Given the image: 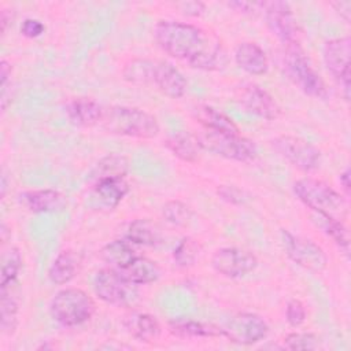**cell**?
Segmentation results:
<instances>
[{
	"instance_id": "cell-1",
	"label": "cell",
	"mask_w": 351,
	"mask_h": 351,
	"mask_svg": "<svg viewBox=\"0 0 351 351\" xmlns=\"http://www.w3.org/2000/svg\"><path fill=\"white\" fill-rule=\"evenodd\" d=\"M158 47L169 56L188 63L192 69L215 71L226 64L221 40L200 26L180 21H159L154 27Z\"/></svg>"
},
{
	"instance_id": "cell-2",
	"label": "cell",
	"mask_w": 351,
	"mask_h": 351,
	"mask_svg": "<svg viewBox=\"0 0 351 351\" xmlns=\"http://www.w3.org/2000/svg\"><path fill=\"white\" fill-rule=\"evenodd\" d=\"M100 126L111 134L149 140L159 134L156 118L137 107L111 106L104 108Z\"/></svg>"
},
{
	"instance_id": "cell-3",
	"label": "cell",
	"mask_w": 351,
	"mask_h": 351,
	"mask_svg": "<svg viewBox=\"0 0 351 351\" xmlns=\"http://www.w3.org/2000/svg\"><path fill=\"white\" fill-rule=\"evenodd\" d=\"M282 62L287 75L303 93L319 100L328 99L329 92L324 80L314 70L298 41L285 45Z\"/></svg>"
},
{
	"instance_id": "cell-4",
	"label": "cell",
	"mask_w": 351,
	"mask_h": 351,
	"mask_svg": "<svg viewBox=\"0 0 351 351\" xmlns=\"http://www.w3.org/2000/svg\"><path fill=\"white\" fill-rule=\"evenodd\" d=\"M96 304L89 293L80 288H64L55 293L49 314L59 325L74 328L85 324L95 314Z\"/></svg>"
},
{
	"instance_id": "cell-5",
	"label": "cell",
	"mask_w": 351,
	"mask_h": 351,
	"mask_svg": "<svg viewBox=\"0 0 351 351\" xmlns=\"http://www.w3.org/2000/svg\"><path fill=\"white\" fill-rule=\"evenodd\" d=\"M295 196L313 213L337 217L346 208V199L322 180L304 177L293 182Z\"/></svg>"
},
{
	"instance_id": "cell-6",
	"label": "cell",
	"mask_w": 351,
	"mask_h": 351,
	"mask_svg": "<svg viewBox=\"0 0 351 351\" xmlns=\"http://www.w3.org/2000/svg\"><path fill=\"white\" fill-rule=\"evenodd\" d=\"M195 136L202 149H206L217 156L229 160L247 163L255 160L258 155V149L254 141L241 136L240 133H226L202 129Z\"/></svg>"
},
{
	"instance_id": "cell-7",
	"label": "cell",
	"mask_w": 351,
	"mask_h": 351,
	"mask_svg": "<svg viewBox=\"0 0 351 351\" xmlns=\"http://www.w3.org/2000/svg\"><path fill=\"white\" fill-rule=\"evenodd\" d=\"M96 296L107 304L126 307L138 299L137 285L126 280L117 269H101L93 278Z\"/></svg>"
},
{
	"instance_id": "cell-8",
	"label": "cell",
	"mask_w": 351,
	"mask_h": 351,
	"mask_svg": "<svg viewBox=\"0 0 351 351\" xmlns=\"http://www.w3.org/2000/svg\"><path fill=\"white\" fill-rule=\"evenodd\" d=\"M271 147L293 167L310 173L319 167L321 152L310 141L291 134H281L271 140Z\"/></svg>"
},
{
	"instance_id": "cell-9",
	"label": "cell",
	"mask_w": 351,
	"mask_h": 351,
	"mask_svg": "<svg viewBox=\"0 0 351 351\" xmlns=\"http://www.w3.org/2000/svg\"><path fill=\"white\" fill-rule=\"evenodd\" d=\"M281 244L285 255L306 270L319 273L328 266V256L322 247L310 239L295 236L289 230L281 229Z\"/></svg>"
},
{
	"instance_id": "cell-10",
	"label": "cell",
	"mask_w": 351,
	"mask_h": 351,
	"mask_svg": "<svg viewBox=\"0 0 351 351\" xmlns=\"http://www.w3.org/2000/svg\"><path fill=\"white\" fill-rule=\"evenodd\" d=\"M221 330L222 336L229 341L240 346H251L266 339L269 325L255 313H237L226 319Z\"/></svg>"
},
{
	"instance_id": "cell-11",
	"label": "cell",
	"mask_w": 351,
	"mask_h": 351,
	"mask_svg": "<svg viewBox=\"0 0 351 351\" xmlns=\"http://www.w3.org/2000/svg\"><path fill=\"white\" fill-rule=\"evenodd\" d=\"M324 63L332 77L343 88L344 99H350V56H351V40L348 36L336 37L325 41L324 44Z\"/></svg>"
},
{
	"instance_id": "cell-12",
	"label": "cell",
	"mask_w": 351,
	"mask_h": 351,
	"mask_svg": "<svg viewBox=\"0 0 351 351\" xmlns=\"http://www.w3.org/2000/svg\"><path fill=\"white\" fill-rule=\"evenodd\" d=\"M213 269L228 278H240L252 273L258 266L256 256L243 248L223 247L217 250L211 258Z\"/></svg>"
},
{
	"instance_id": "cell-13",
	"label": "cell",
	"mask_w": 351,
	"mask_h": 351,
	"mask_svg": "<svg viewBox=\"0 0 351 351\" xmlns=\"http://www.w3.org/2000/svg\"><path fill=\"white\" fill-rule=\"evenodd\" d=\"M263 16L269 30L284 45L298 41V22L296 18L285 1H265Z\"/></svg>"
},
{
	"instance_id": "cell-14",
	"label": "cell",
	"mask_w": 351,
	"mask_h": 351,
	"mask_svg": "<svg viewBox=\"0 0 351 351\" xmlns=\"http://www.w3.org/2000/svg\"><path fill=\"white\" fill-rule=\"evenodd\" d=\"M237 100L241 107L262 119L273 121L281 115V108L273 96L256 84H245L240 86Z\"/></svg>"
},
{
	"instance_id": "cell-15",
	"label": "cell",
	"mask_w": 351,
	"mask_h": 351,
	"mask_svg": "<svg viewBox=\"0 0 351 351\" xmlns=\"http://www.w3.org/2000/svg\"><path fill=\"white\" fill-rule=\"evenodd\" d=\"M152 85L170 99H181L188 88L184 74L167 60H155Z\"/></svg>"
},
{
	"instance_id": "cell-16",
	"label": "cell",
	"mask_w": 351,
	"mask_h": 351,
	"mask_svg": "<svg viewBox=\"0 0 351 351\" xmlns=\"http://www.w3.org/2000/svg\"><path fill=\"white\" fill-rule=\"evenodd\" d=\"M69 121L80 128H92L100 125L104 107L90 97H74L64 106Z\"/></svg>"
},
{
	"instance_id": "cell-17",
	"label": "cell",
	"mask_w": 351,
	"mask_h": 351,
	"mask_svg": "<svg viewBox=\"0 0 351 351\" xmlns=\"http://www.w3.org/2000/svg\"><path fill=\"white\" fill-rule=\"evenodd\" d=\"M18 202L32 213H55L63 210L66 197L56 189H33L18 195Z\"/></svg>"
},
{
	"instance_id": "cell-18",
	"label": "cell",
	"mask_w": 351,
	"mask_h": 351,
	"mask_svg": "<svg viewBox=\"0 0 351 351\" xmlns=\"http://www.w3.org/2000/svg\"><path fill=\"white\" fill-rule=\"evenodd\" d=\"M233 58L236 64L251 75H263L269 71V59L256 43H239L234 48Z\"/></svg>"
},
{
	"instance_id": "cell-19",
	"label": "cell",
	"mask_w": 351,
	"mask_h": 351,
	"mask_svg": "<svg viewBox=\"0 0 351 351\" xmlns=\"http://www.w3.org/2000/svg\"><path fill=\"white\" fill-rule=\"evenodd\" d=\"M125 330L137 341L154 343L160 337L162 328L155 315L148 313H130L123 319Z\"/></svg>"
},
{
	"instance_id": "cell-20",
	"label": "cell",
	"mask_w": 351,
	"mask_h": 351,
	"mask_svg": "<svg viewBox=\"0 0 351 351\" xmlns=\"http://www.w3.org/2000/svg\"><path fill=\"white\" fill-rule=\"evenodd\" d=\"M0 326L4 335H14L18 328L19 289L18 282L12 281L0 285Z\"/></svg>"
},
{
	"instance_id": "cell-21",
	"label": "cell",
	"mask_w": 351,
	"mask_h": 351,
	"mask_svg": "<svg viewBox=\"0 0 351 351\" xmlns=\"http://www.w3.org/2000/svg\"><path fill=\"white\" fill-rule=\"evenodd\" d=\"M129 192L125 177H108L95 181L92 196L106 208H115Z\"/></svg>"
},
{
	"instance_id": "cell-22",
	"label": "cell",
	"mask_w": 351,
	"mask_h": 351,
	"mask_svg": "<svg viewBox=\"0 0 351 351\" xmlns=\"http://www.w3.org/2000/svg\"><path fill=\"white\" fill-rule=\"evenodd\" d=\"M192 117L202 126V129L226 133H240L239 126L226 114L213 106L196 104L192 108Z\"/></svg>"
},
{
	"instance_id": "cell-23",
	"label": "cell",
	"mask_w": 351,
	"mask_h": 351,
	"mask_svg": "<svg viewBox=\"0 0 351 351\" xmlns=\"http://www.w3.org/2000/svg\"><path fill=\"white\" fill-rule=\"evenodd\" d=\"M126 280L136 285H147L159 280L160 267L158 263L145 256H136L128 266L117 269Z\"/></svg>"
},
{
	"instance_id": "cell-24",
	"label": "cell",
	"mask_w": 351,
	"mask_h": 351,
	"mask_svg": "<svg viewBox=\"0 0 351 351\" xmlns=\"http://www.w3.org/2000/svg\"><path fill=\"white\" fill-rule=\"evenodd\" d=\"M80 255L73 250L60 251L48 269V278L52 284L63 285L70 282L80 267Z\"/></svg>"
},
{
	"instance_id": "cell-25",
	"label": "cell",
	"mask_w": 351,
	"mask_h": 351,
	"mask_svg": "<svg viewBox=\"0 0 351 351\" xmlns=\"http://www.w3.org/2000/svg\"><path fill=\"white\" fill-rule=\"evenodd\" d=\"M169 332L178 339H206L222 336L221 326L193 319H173L169 322Z\"/></svg>"
},
{
	"instance_id": "cell-26",
	"label": "cell",
	"mask_w": 351,
	"mask_h": 351,
	"mask_svg": "<svg viewBox=\"0 0 351 351\" xmlns=\"http://www.w3.org/2000/svg\"><path fill=\"white\" fill-rule=\"evenodd\" d=\"M166 147L176 158L188 163L196 162L202 149L196 136L188 132H176L169 136L166 140Z\"/></svg>"
},
{
	"instance_id": "cell-27",
	"label": "cell",
	"mask_w": 351,
	"mask_h": 351,
	"mask_svg": "<svg viewBox=\"0 0 351 351\" xmlns=\"http://www.w3.org/2000/svg\"><path fill=\"white\" fill-rule=\"evenodd\" d=\"M100 255L106 263L110 265L112 269H122L128 266L137 255L136 251L132 247V243L129 240H112L107 243L101 251Z\"/></svg>"
},
{
	"instance_id": "cell-28",
	"label": "cell",
	"mask_w": 351,
	"mask_h": 351,
	"mask_svg": "<svg viewBox=\"0 0 351 351\" xmlns=\"http://www.w3.org/2000/svg\"><path fill=\"white\" fill-rule=\"evenodd\" d=\"M313 221L348 256V254H350V236H348V230L344 226V223L340 219H337L336 217L315 214V213L313 215Z\"/></svg>"
},
{
	"instance_id": "cell-29",
	"label": "cell",
	"mask_w": 351,
	"mask_h": 351,
	"mask_svg": "<svg viewBox=\"0 0 351 351\" xmlns=\"http://www.w3.org/2000/svg\"><path fill=\"white\" fill-rule=\"evenodd\" d=\"M126 239L132 244L152 247L160 240V233L155 223L145 218H137L132 221L126 230Z\"/></svg>"
},
{
	"instance_id": "cell-30",
	"label": "cell",
	"mask_w": 351,
	"mask_h": 351,
	"mask_svg": "<svg viewBox=\"0 0 351 351\" xmlns=\"http://www.w3.org/2000/svg\"><path fill=\"white\" fill-rule=\"evenodd\" d=\"M155 60L151 59H132L122 69L125 81L133 85H152Z\"/></svg>"
},
{
	"instance_id": "cell-31",
	"label": "cell",
	"mask_w": 351,
	"mask_h": 351,
	"mask_svg": "<svg viewBox=\"0 0 351 351\" xmlns=\"http://www.w3.org/2000/svg\"><path fill=\"white\" fill-rule=\"evenodd\" d=\"M128 170H129V160L125 156L110 154L101 158L96 163L92 171V177L95 181L100 178H108V177H125Z\"/></svg>"
},
{
	"instance_id": "cell-32",
	"label": "cell",
	"mask_w": 351,
	"mask_h": 351,
	"mask_svg": "<svg viewBox=\"0 0 351 351\" xmlns=\"http://www.w3.org/2000/svg\"><path fill=\"white\" fill-rule=\"evenodd\" d=\"M200 252L199 243L192 237H184L173 251V261L178 267L186 269L195 265Z\"/></svg>"
},
{
	"instance_id": "cell-33",
	"label": "cell",
	"mask_w": 351,
	"mask_h": 351,
	"mask_svg": "<svg viewBox=\"0 0 351 351\" xmlns=\"http://www.w3.org/2000/svg\"><path fill=\"white\" fill-rule=\"evenodd\" d=\"M21 267H22V255L16 247H11L3 254L0 285L16 281Z\"/></svg>"
},
{
	"instance_id": "cell-34",
	"label": "cell",
	"mask_w": 351,
	"mask_h": 351,
	"mask_svg": "<svg viewBox=\"0 0 351 351\" xmlns=\"http://www.w3.org/2000/svg\"><path fill=\"white\" fill-rule=\"evenodd\" d=\"M192 215V210L180 200H169L162 207V217L176 226H185L191 221Z\"/></svg>"
},
{
	"instance_id": "cell-35",
	"label": "cell",
	"mask_w": 351,
	"mask_h": 351,
	"mask_svg": "<svg viewBox=\"0 0 351 351\" xmlns=\"http://www.w3.org/2000/svg\"><path fill=\"white\" fill-rule=\"evenodd\" d=\"M319 337L311 332H292L282 340V347L292 351H310L318 347Z\"/></svg>"
},
{
	"instance_id": "cell-36",
	"label": "cell",
	"mask_w": 351,
	"mask_h": 351,
	"mask_svg": "<svg viewBox=\"0 0 351 351\" xmlns=\"http://www.w3.org/2000/svg\"><path fill=\"white\" fill-rule=\"evenodd\" d=\"M306 315H307L306 307L299 299H292L288 302L285 307V319L291 326L293 328L300 326L306 321Z\"/></svg>"
},
{
	"instance_id": "cell-37",
	"label": "cell",
	"mask_w": 351,
	"mask_h": 351,
	"mask_svg": "<svg viewBox=\"0 0 351 351\" xmlns=\"http://www.w3.org/2000/svg\"><path fill=\"white\" fill-rule=\"evenodd\" d=\"M217 195L226 203L233 206H241L247 202L248 196L247 193L237 188L236 185H219L217 188Z\"/></svg>"
},
{
	"instance_id": "cell-38",
	"label": "cell",
	"mask_w": 351,
	"mask_h": 351,
	"mask_svg": "<svg viewBox=\"0 0 351 351\" xmlns=\"http://www.w3.org/2000/svg\"><path fill=\"white\" fill-rule=\"evenodd\" d=\"M265 1H229L228 7L244 15L263 14Z\"/></svg>"
},
{
	"instance_id": "cell-39",
	"label": "cell",
	"mask_w": 351,
	"mask_h": 351,
	"mask_svg": "<svg viewBox=\"0 0 351 351\" xmlns=\"http://www.w3.org/2000/svg\"><path fill=\"white\" fill-rule=\"evenodd\" d=\"M44 23L34 18H26L21 25V33L27 38H37L44 33Z\"/></svg>"
},
{
	"instance_id": "cell-40",
	"label": "cell",
	"mask_w": 351,
	"mask_h": 351,
	"mask_svg": "<svg viewBox=\"0 0 351 351\" xmlns=\"http://www.w3.org/2000/svg\"><path fill=\"white\" fill-rule=\"evenodd\" d=\"M176 7L186 16H202L206 12V3L191 0V1H180L176 4Z\"/></svg>"
},
{
	"instance_id": "cell-41",
	"label": "cell",
	"mask_w": 351,
	"mask_h": 351,
	"mask_svg": "<svg viewBox=\"0 0 351 351\" xmlns=\"http://www.w3.org/2000/svg\"><path fill=\"white\" fill-rule=\"evenodd\" d=\"M330 7L340 15V18L346 22L350 23L351 21V0H337L332 1Z\"/></svg>"
},
{
	"instance_id": "cell-42",
	"label": "cell",
	"mask_w": 351,
	"mask_h": 351,
	"mask_svg": "<svg viewBox=\"0 0 351 351\" xmlns=\"http://www.w3.org/2000/svg\"><path fill=\"white\" fill-rule=\"evenodd\" d=\"M11 73H12L11 63L5 59H1V62H0V88H5V86L12 85Z\"/></svg>"
},
{
	"instance_id": "cell-43",
	"label": "cell",
	"mask_w": 351,
	"mask_h": 351,
	"mask_svg": "<svg viewBox=\"0 0 351 351\" xmlns=\"http://www.w3.org/2000/svg\"><path fill=\"white\" fill-rule=\"evenodd\" d=\"M14 19V12L10 8H3L0 12V27H1V33L4 34L8 29V26L12 23Z\"/></svg>"
},
{
	"instance_id": "cell-44",
	"label": "cell",
	"mask_w": 351,
	"mask_h": 351,
	"mask_svg": "<svg viewBox=\"0 0 351 351\" xmlns=\"http://www.w3.org/2000/svg\"><path fill=\"white\" fill-rule=\"evenodd\" d=\"M340 185L346 195H350V169L347 167L343 173H340Z\"/></svg>"
},
{
	"instance_id": "cell-45",
	"label": "cell",
	"mask_w": 351,
	"mask_h": 351,
	"mask_svg": "<svg viewBox=\"0 0 351 351\" xmlns=\"http://www.w3.org/2000/svg\"><path fill=\"white\" fill-rule=\"evenodd\" d=\"M7 185V182H5V176H3L1 177V197H4V195H5V186Z\"/></svg>"
}]
</instances>
